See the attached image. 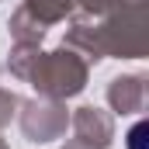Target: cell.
<instances>
[{"label": "cell", "instance_id": "6da1fadb", "mask_svg": "<svg viewBox=\"0 0 149 149\" xmlns=\"http://www.w3.org/2000/svg\"><path fill=\"white\" fill-rule=\"evenodd\" d=\"M31 80L45 94H76L83 87V66H76L73 59H66L63 52H52L49 59L38 63Z\"/></svg>", "mask_w": 149, "mask_h": 149}, {"label": "cell", "instance_id": "277c9868", "mask_svg": "<svg viewBox=\"0 0 149 149\" xmlns=\"http://www.w3.org/2000/svg\"><path fill=\"white\" fill-rule=\"evenodd\" d=\"M0 149H3V146H0Z\"/></svg>", "mask_w": 149, "mask_h": 149}, {"label": "cell", "instance_id": "7a4b0ae2", "mask_svg": "<svg viewBox=\"0 0 149 149\" xmlns=\"http://www.w3.org/2000/svg\"><path fill=\"white\" fill-rule=\"evenodd\" d=\"M28 10L42 14V21H56L63 10H70V0H28Z\"/></svg>", "mask_w": 149, "mask_h": 149}, {"label": "cell", "instance_id": "3957f363", "mask_svg": "<svg viewBox=\"0 0 149 149\" xmlns=\"http://www.w3.org/2000/svg\"><path fill=\"white\" fill-rule=\"evenodd\" d=\"M3 101H14V97H7V94H0V104H3ZM7 118H10V114H7V111H0V125H3Z\"/></svg>", "mask_w": 149, "mask_h": 149}]
</instances>
